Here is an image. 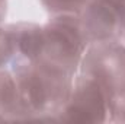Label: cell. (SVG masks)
<instances>
[{
	"label": "cell",
	"mask_w": 125,
	"mask_h": 124,
	"mask_svg": "<svg viewBox=\"0 0 125 124\" xmlns=\"http://www.w3.org/2000/svg\"><path fill=\"white\" fill-rule=\"evenodd\" d=\"M19 95L22 121H52L67 102L74 74L44 59L10 69Z\"/></svg>",
	"instance_id": "6da1fadb"
},
{
	"label": "cell",
	"mask_w": 125,
	"mask_h": 124,
	"mask_svg": "<svg viewBox=\"0 0 125 124\" xmlns=\"http://www.w3.org/2000/svg\"><path fill=\"white\" fill-rule=\"evenodd\" d=\"M42 29L44 48L39 59L76 76L86 48L89 47L77 13L50 15Z\"/></svg>",
	"instance_id": "7a4b0ae2"
},
{
	"label": "cell",
	"mask_w": 125,
	"mask_h": 124,
	"mask_svg": "<svg viewBox=\"0 0 125 124\" xmlns=\"http://www.w3.org/2000/svg\"><path fill=\"white\" fill-rule=\"evenodd\" d=\"M115 99L96 79L77 73L67 102L55 123H111Z\"/></svg>",
	"instance_id": "3957f363"
},
{
	"label": "cell",
	"mask_w": 125,
	"mask_h": 124,
	"mask_svg": "<svg viewBox=\"0 0 125 124\" xmlns=\"http://www.w3.org/2000/svg\"><path fill=\"white\" fill-rule=\"evenodd\" d=\"M79 73L96 79L116 101L125 93V42L111 39L89 44Z\"/></svg>",
	"instance_id": "277c9868"
},
{
	"label": "cell",
	"mask_w": 125,
	"mask_h": 124,
	"mask_svg": "<svg viewBox=\"0 0 125 124\" xmlns=\"http://www.w3.org/2000/svg\"><path fill=\"white\" fill-rule=\"evenodd\" d=\"M77 16L89 44L122 38L125 6L116 0H89Z\"/></svg>",
	"instance_id": "5b68a950"
},
{
	"label": "cell",
	"mask_w": 125,
	"mask_h": 124,
	"mask_svg": "<svg viewBox=\"0 0 125 124\" xmlns=\"http://www.w3.org/2000/svg\"><path fill=\"white\" fill-rule=\"evenodd\" d=\"M7 28L10 31L15 47V60L12 67L23 63L35 62L42 56V48H44L42 25L33 22H13L7 24Z\"/></svg>",
	"instance_id": "8992f818"
},
{
	"label": "cell",
	"mask_w": 125,
	"mask_h": 124,
	"mask_svg": "<svg viewBox=\"0 0 125 124\" xmlns=\"http://www.w3.org/2000/svg\"><path fill=\"white\" fill-rule=\"evenodd\" d=\"M22 121V108L15 77L9 69L0 70V123Z\"/></svg>",
	"instance_id": "52a82bcc"
},
{
	"label": "cell",
	"mask_w": 125,
	"mask_h": 124,
	"mask_svg": "<svg viewBox=\"0 0 125 124\" xmlns=\"http://www.w3.org/2000/svg\"><path fill=\"white\" fill-rule=\"evenodd\" d=\"M48 15L79 13L89 0H38Z\"/></svg>",
	"instance_id": "ba28073f"
},
{
	"label": "cell",
	"mask_w": 125,
	"mask_h": 124,
	"mask_svg": "<svg viewBox=\"0 0 125 124\" xmlns=\"http://www.w3.org/2000/svg\"><path fill=\"white\" fill-rule=\"evenodd\" d=\"M15 60V47L7 24L0 25V70L10 69Z\"/></svg>",
	"instance_id": "9c48e42d"
},
{
	"label": "cell",
	"mask_w": 125,
	"mask_h": 124,
	"mask_svg": "<svg viewBox=\"0 0 125 124\" xmlns=\"http://www.w3.org/2000/svg\"><path fill=\"white\" fill-rule=\"evenodd\" d=\"M111 123H122L125 124V93L119 96L112 108V115H111Z\"/></svg>",
	"instance_id": "30bf717a"
},
{
	"label": "cell",
	"mask_w": 125,
	"mask_h": 124,
	"mask_svg": "<svg viewBox=\"0 0 125 124\" xmlns=\"http://www.w3.org/2000/svg\"><path fill=\"white\" fill-rule=\"evenodd\" d=\"M7 16V0H0V25L4 24Z\"/></svg>",
	"instance_id": "8fae6325"
},
{
	"label": "cell",
	"mask_w": 125,
	"mask_h": 124,
	"mask_svg": "<svg viewBox=\"0 0 125 124\" xmlns=\"http://www.w3.org/2000/svg\"><path fill=\"white\" fill-rule=\"evenodd\" d=\"M121 39L125 42V25H124V31H122V38H121Z\"/></svg>",
	"instance_id": "7c38bea8"
},
{
	"label": "cell",
	"mask_w": 125,
	"mask_h": 124,
	"mask_svg": "<svg viewBox=\"0 0 125 124\" xmlns=\"http://www.w3.org/2000/svg\"><path fill=\"white\" fill-rule=\"evenodd\" d=\"M116 1H119L121 4H124V6H125V0H116Z\"/></svg>",
	"instance_id": "4fadbf2b"
}]
</instances>
